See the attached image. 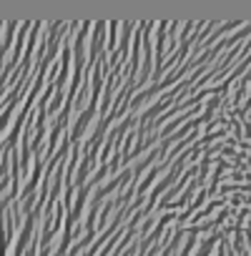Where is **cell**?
<instances>
[{
	"label": "cell",
	"instance_id": "1",
	"mask_svg": "<svg viewBox=\"0 0 251 256\" xmlns=\"http://www.w3.org/2000/svg\"><path fill=\"white\" fill-rule=\"evenodd\" d=\"M0 256H241L216 88L151 18H0Z\"/></svg>",
	"mask_w": 251,
	"mask_h": 256
}]
</instances>
